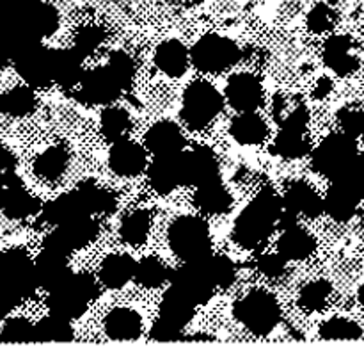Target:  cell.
<instances>
[{"instance_id":"45","label":"cell","mask_w":364,"mask_h":363,"mask_svg":"<svg viewBox=\"0 0 364 363\" xmlns=\"http://www.w3.org/2000/svg\"><path fill=\"white\" fill-rule=\"evenodd\" d=\"M331 294V285L327 281L318 280L308 283L301 292V305L306 310H320L326 305L327 298Z\"/></svg>"},{"instance_id":"30","label":"cell","mask_w":364,"mask_h":363,"mask_svg":"<svg viewBox=\"0 0 364 363\" xmlns=\"http://www.w3.org/2000/svg\"><path fill=\"white\" fill-rule=\"evenodd\" d=\"M134 258L128 255H110L100 269V280L110 288L123 287L135 276Z\"/></svg>"},{"instance_id":"6","label":"cell","mask_w":364,"mask_h":363,"mask_svg":"<svg viewBox=\"0 0 364 363\" xmlns=\"http://www.w3.org/2000/svg\"><path fill=\"white\" fill-rule=\"evenodd\" d=\"M237 317L252 333L267 335L279 322V305L269 292H252L237 305Z\"/></svg>"},{"instance_id":"12","label":"cell","mask_w":364,"mask_h":363,"mask_svg":"<svg viewBox=\"0 0 364 363\" xmlns=\"http://www.w3.org/2000/svg\"><path fill=\"white\" fill-rule=\"evenodd\" d=\"M173 287H176L187 298H191L196 305H199V302L208 301L213 288H215V283L210 278L205 262L201 258L194 260V262H187L183 267L174 270Z\"/></svg>"},{"instance_id":"50","label":"cell","mask_w":364,"mask_h":363,"mask_svg":"<svg viewBox=\"0 0 364 363\" xmlns=\"http://www.w3.org/2000/svg\"><path fill=\"white\" fill-rule=\"evenodd\" d=\"M284 262H287V258L281 253H277V255H267L259 260V269L267 276H279L284 270Z\"/></svg>"},{"instance_id":"61","label":"cell","mask_w":364,"mask_h":363,"mask_svg":"<svg viewBox=\"0 0 364 363\" xmlns=\"http://www.w3.org/2000/svg\"><path fill=\"white\" fill-rule=\"evenodd\" d=\"M173 2H185V0H173Z\"/></svg>"},{"instance_id":"19","label":"cell","mask_w":364,"mask_h":363,"mask_svg":"<svg viewBox=\"0 0 364 363\" xmlns=\"http://www.w3.org/2000/svg\"><path fill=\"white\" fill-rule=\"evenodd\" d=\"M185 141L180 127L173 121H159L146 134V146L155 157L180 153Z\"/></svg>"},{"instance_id":"47","label":"cell","mask_w":364,"mask_h":363,"mask_svg":"<svg viewBox=\"0 0 364 363\" xmlns=\"http://www.w3.org/2000/svg\"><path fill=\"white\" fill-rule=\"evenodd\" d=\"M336 14L327 4H316L308 14V25L313 32H327L334 27Z\"/></svg>"},{"instance_id":"40","label":"cell","mask_w":364,"mask_h":363,"mask_svg":"<svg viewBox=\"0 0 364 363\" xmlns=\"http://www.w3.org/2000/svg\"><path fill=\"white\" fill-rule=\"evenodd\" d=\"M135 280L142 285V287H159L167 280V269L160 260L148 256L142 258L141 262L135 263Z\"/></svg>"},{"instance_id":"7","label":"cell","mask_w":364,"mask_h":363,"mask_svg":"<svg viewBox=\"0 0 364 363\" xmlns=\"http://www.w3.org/2000/svg\"><path fill=\"white\" fill-rule=\"evenodd\" d=\"M240 50L231 39L210 34L199 39L192 48V63L206 73H219L237 63Z\"/></svg>"},{"instance_id":"58","label":"cell","mask_w":364,"mask_h":363,"mask_svg":"<svg viewBox=\"0 0 364 363\" xmlns=\"http://www.w3.org/2000/svg\"><path fill=\"white\" fill-rule=\"evenodd\" d=\"M2 258H4V253H0V276H2Z\"/></svg>"},{"instance_id":"38","label":"cell","mask_w":364,"mask_h":363,"mask_svg":"<svg viewBox=\"0 0 364 363\" xmlns=\"http://www.w3.org/2000/svg\"><path fill=\"white\" fill-rule=\"evenodd\" d=\"M149 231V214L146 210H135L121 223L119 233L128 244H141Z\"/></svg>"},{"instance_id":"55","label":"cell","mask_w":364,"mask_h":363,"mask_svg":"<svg viewBox=\"0 0 364 363\" xmlns=\"http://www.w3.org/2000/svg\"><path fill=\"white\" fill-rule=\"evenodd\" d=\"M329 91H331L329 78H322V80L318 82V89H316V95L323 96V95H327V93H329Z\"/></svg>"},{"instance_id":"9","label":"cell","mask_w":364,"mask_h":363,"mask_svg":"<svg viewBox=\"0 0 364 363\" xmlns=\"http://www.w3.org/2000/svg\"><path fill=\"white\" fill-rule=\"evenodd\" d=\"M96 231H98V226H96L95 219H91V216L78 217V219L70 221V223L59 224L52 233L46 235L45 242H43V249L68 256V253L84 248L87 242H91L95 238Z\"/></svg>"},{"instance_id":"56","label":"cell","mask_w":364,"mask_h":363,"mask_svg":"<svg viewBox=\"0 0 364 363\" xmlns=\"http://www.w3.org/2000/svg\"><path fill=\"white\" fill-rule=\"evenodd\" d=\"M358 299H359V302H361V305L364 306V283L361 285V287H359V292H358Z\"/></svg>"},{"instance_id":"44","label":"cell","mask_w":364,"mask_h":363,"mask_svg":"<svg viewBox=\"0 0 364 363\" xmlns=\"http://www.w3.org/2000/svg\"><path fill=\"white\" fill-rule=\"evenodd\" d=\"M0 342H11V344L34 342V324L28 322L27 319L7 320L0 333Z\"/></svg>"},{"instance_id":"22","label":"cell","mask_w":364,"mask_h":363,"mask_svg":"<svg viewBox=\"0 0 364 363\" xmlns=\"http://www.w3.org/2000/svg\"><path fill=\"white\" fill-rule=\"evenodd\" d=\"M284 206L295 216L318 217L323 212V199L311 185L297 182L284 194Z\"/></svg>"},{"instance_id":"26","label":"cell","mask_w":364,"mask_h":363,"mask_svg":"<svg viewBox=\"0 0 364 363\" xmlns=\"http://www.w3.org/2000/svg\"><path fill=\"white\" fill-rule=\"evenodd\" d=\"M155 63L159 70L169 77H180L187 70L188 52L178 39H167L156 48Z\"/></svg>"},{"instance_id":"8","label":"cell","mask_w":364,"mask_h":363,"mask_svg":"<svg viewBox=\"0 0 364 363\" xmlns=\"http://www.w3.org/2000/svg\"><path fill=\"white\" fill-rule=\"evenodd\" d=\"M0 283L7 285L21 299L34 294L36 287H39L38 278H36L34 262H32L25 249L13 248L4 253Z\"/></svg>"},{"instance_id":"57","label":"cell","mask_w":364,"mask_h":363,"mask_svg":"<svg viewBox=\"0 0 364 363\" xmlns=\"http://www.w3.org/2000/svg\"><path fill=\"white\" fill-rule=\"evenodd\" d=\"M4 11H6V7H4V0H0V23H2L4 20Z\"/></svg>"},{"instance_id":"33","label":"cell","mask_w":364,"mask_h":363,"mask_svg":"<svg viewBox=\"0 0 364 363\" xmlns=\"http://www.w3.org/2000/svg\"><path fill=\"white\" fill-rule=\"evenodd\" d=\"M73 338L70 320L52 313L34 326V342H68Z\"/></svg>"},{"instance_id":"42","label":"cell","mask_w":364,"mask_h":363,"mask_svg":"<svg viewBox=\"0 0 364 363\" xmlns=\"http://www.w3.org/2000/svg\"><path fill=\"white\" fill-rule=\"evenodd\" d=\"M205 262L206 270H208L210 278L213 280L215 287H228L230 283H233L235 280V265L230 258L226 256H205L203 258Z\"/></svg>"},{"instance_id":"46","label":"cell","mask_w":364,"mask_h":363,"mask_svg":"<svg viewBox=\"0 0 364 363\" xmlns=\"http://www.w3.org/2000/svg\"><path fill=\"white\" fill-rule=\"evenodd\" d=\"M105 39V34L100 27L96 25H89V27H84L75 38V46L73 48L80 53L82 57L87 56V53H92Z\"/></svg>"},{"instance_id":"15","label":"cell","mask_w":364,"mask_h":363,"mask_svg":"<svg viewBox=\"0 0 364 363\" xmlns=\"http://www.w3.org/2000/svg\"><path fill=\"white\" fill-rule=\"evenodd\" d=\"M262 84L258 78L251 73H238L233 75L228 82L226 98L233 109L238 112L245 110H255L262 102Z\"/></svg>"},{"instance_id":"10","label":"cell","mask_w":364,"mask_h":363,"mask_svg":"<svg viewBox=\"0 0 364 363\" xmlns=\"http://www.w3.org/2000/svg\"><path fill=\"white\" fill-rule=\"evenodd\" d=\"M41 209L38 199L28 194L21 185L14 169L4 173V182L0 185V210L11 219H25Z\"/></svg>"},{"instance_id":"35","label":"cell","mask_w":364,"mask_h":363,"mask_svg":"<svg viewBox=\"0 0 364 363\" xmlns=\"http://www.w3.org/2000/svg\"><path fill=\"white\" fill-rule=\"evenodd\" d=\"M77 191L89 214H109L116 206V199H114L112 192L105 191L98 185L85 184L80 185Z\"/></svg>"},{"instance_id":"60","label":"cell","mask_w":364,"mask_h":363,"mask_svg":"<svg viewBox=\"0 0 364 363\" xmlns=\"http://www.w3.org/2000/svg\"><path fill=\"white\" fill-rule=\"evenodd\" d=\"M16 2H34V0H16Z\"/></svg>"},{"instance_id":"20","label":"cell","mask_w":364,"mask_h":363,"mask_svg":"<svg viewBox=\"0 0 364 363\" xmlns=\"http://www.w3.org/2000/svg\"><path fill=\"white\" fill-rule=\"evenodd\" d=\"M41 214L46 223L55 224V226L70 223V221L78 219V217L91 216L87 209H85L78 191L68 192V194H63L57 199H53V201L46 203L41 209Z\"/></svg>"},{"instance_id":"24","label":"cell","mask_w":364,"mask_h":363,"mask_svg":"<svg viewBox=\"0 0 364 363\" xmlns=\"http://www.w3.org/2000/svg\"><path fill=\"white\" fill-rule=\"evenodd\" d=\"M105 331L114 340H135L142 333V319L135 310L116 308L105 319Z\"/></svg>"},{"instance_id":"25","label":"cell","mask_w":364,"mask_h":363,"mask_svg":"<svg viewBox=\"0 0 364 363\" xmlns=\"http://www.w3.org/2000/svg\"><path fill=\"white\" fill-rule=\"evenodd\" d=\"M315 249V241L304 228L291 224L284 228V233L281 235L277 251L287 260H304Z\"/></svg>"},{"instance_id":"39","label":"cell","mask_w":364,"mask_h":363,"mask_svg":"<svg viewBox=\"0 0 364 363\" xmlns=\"http://www.w3.org/2000/svg\"><path fill=\"white\" fill-rule=\"evenodd\" d=\"M130 128V116L119 107H110L102 114V134L109 141H119L124 139V134Z\"/></svg>"},{"instance_id":"59","label":"cell","mask_w":364,"mask_h":363,"mask_svg":"<svg viewBox=\"0 0 364 363\" xmlns=\"http://www.w3.org/2000/svg\"><path fill=\"white\" fill-rule=\"evenodd\" d=\"M4 173H6V171H4ZM4 173H0V185H2V182H4Z\"/></svg>"},{"instance_id":"1","label":"cell","mask_w":364,"mask_h":363,"mask_svg":"<svg viewBox=\"0 0 364 363\" xmlns=\"http://www.w3.org/2000/svg\"><path fill=\"white\" fill-rule=\"evenodd\" d=\"M281 217V199L272 189H263L255 201L238 216L235 223V241L244 248H256L272 231Z\"/></svg>"},{"instance_id":"3","label":"cell","mask_w":364,"mask_h":363,"mask_svg":"<svg viewBox=\"0 0 364 363\" xmlns=\"http://www.w3.org/2000/svg\"><path fill=\"white\" fill-rule=\"evenodd\" d=\"M169 244L185 262H194L210 255L208 226L198 217H181L169 230Z\"/></svg>"},{"instance_id":"5","label":"cell","mask_w":364,"mask_h":363,"mask_svg":"<svg viewBox=\"0 0 364 363\" xmlns=\"http://www.w3.org/2000/svg\"><path fill=\"white\" fill-rule=\"evenodd\" d=\"M358 157L354 137L347 134H333L323 139L313 153V166L323 177L334 178Z\"/></svg>"},{"instance_id":"14","label":"cell","mask_w":364,"mask_h":363,"mask_svg":"<svg viewBox=\"0 0 364 363\" xmlns=\"http://www.w3.org/2000/svg\"><path fill=\"white\" fill-rule=\"evenodd\" d=\"M121 91H123V88L117 84V80L107 70V66H103L84 73L78 96H80L82 102L91 103V105H105V103L116 100Z\"/></svg>"},{"instance_id":"13","label":"cell","mask_w":364,"mask_h":363,"mask_svg":"<svg viewBox=\"0 0 364 363\" xmlns=\"http://www.w3.org/2000/svg\"><path fill=\"white\" fill-rule=\"evenodd\" d=\"M181 180L187 185H203L219 180V164L208 148H194L180 153Z\"/></svg>"},{"instance_id":"27","label":"cell","mask_w":364,"mask_h":363,"mask_svg":"<svg viewBox=\"0 0 364 363\" xmlns=\"http://www.w3.org/2000/svg\"><path fill=\"white\" fill-rule=\"evenodd\" d=\"M194 308L196 302L191 298H187L176 287H171L164 295L162 305H160V317L183 327L194 315Z\"/></svg>"},{"instance_id":"16","label":"cell","mask_w":364,"mask_h":363,"mask_svg":"<svg viewBox=\"0 0 364 363\" xmlns=\"http://www.w3.org/2000/svg\"><path fill=\"white\" fill-rule=\"evenodd\" d=\"M34 270L38 285L46 290H53L73 274L68 267L66 255L48 251V249H43L41 255L34 260Z\"/></svg>"},{"instance_id":"23","label":"cell","mask_w":364,"mask_h":363,"mask_svg":"<svg viewBox=\"0 0 364 363\" xmlns=\"http://www.w3.org/2000/svg\"><path fill=\"white\" fill-rule=\"evenodd\" d=\"M82 77V56L77 50H53V82L63 88H73L80 84Z\"/></svg>"},{"instance_id":"34","label":"cell","mask_w":364,"mask_h":363,"mask_svg":"<svg viewBox=\"0 0 364 363\" xmlns=\"http://www.w3.org/2000/svg\"><path fill=\"white\" fill-rule=\"evenodd\" d=\"M66 166L68 152L60 146H53V148H48L36 159L34 171L38 177L45 178V180H55L66 171Z\"/></svg>"},{"instance_id":"52","label":"cell","mask_w":364,"mask_h":363,"mask_svg":"<svg viewBox=\"0 0 364 363\" xmlns=\"http://www.w3.org/2000/svg\"><path fill=\"white\" fill-rule=\"evenodd\" d=\"M20 301L21 298L16 292L11 290L7 285L0 283V319H4V317H6Z\"/></svg>"},{"instance_id":"51","label":"cell","mask_w":364,"mask_h":363,"mask_svg":"<svg viewBox=\"0 0 364 363\" xmlns=\"http://www.w3.org/2000/svg\"><path fill=\"white\" fill-rule=\"evenodd\" d=\"M281 125H283V128H294V130L304 132L306 127H308V112L304 110V107H295L294 110L287 114Z\"/></svg>"},{"instance_id":"43","label":"cell","mask_w":364,"mask_h":363,"mask_svg":"<svg viewBox=\"0 0 364 363\" xmlns=\"http://www.w3.org/2000/svg\"><path fill=\"white\" fill-rule=\"evenodd\" d=\"M107 70L112 73V77L116 78L117 84L121 88H128L132 84V78L135 75V64L132 60L130 56H127L124 52H114L109 57V63H107Z\"/></svg>"},{"instance_id":"41","label":"cell","mask_w":364,"mask_h":363,"mask_svg":"<svg viewBox=\"0 0 364 363\" xmlns=\"http://www.w3.org/2000/svg\"><path fill=\"white\" fill-rule=\"evenodd\" d=\"M333 182L343 185L345 189L358 196L359 199L364 198V157L358 155Z\"/></svg>"},{"instance_id":"49","label":"cell","mask_w":364,"mask_h":363,"mask_svg":"<svg viewBox=\"0 0 364 363\" xmlns=\"http://www.w3.org/2000/svg\"><path fill=\"white\" fill-rule=\"evenodd\" d=\"M181 330H183V327L176 326V324L169 322V320H166L160 317V319L155 322V326H153L151 338H155V340H159V342L178 340L181 335Z\"/></svg>"},{"instance_id":"29","label":"cell","mask_w":364,"mask_h":363,"mask_svg":"<svg viewBox=\"0 0 364 363\" xmlns=\"http://www.w3.org/2000/svg\"><path fill=\"white\" fill-rule=\"evenodd\" d=\"M230 130L240 144H258L265 139L267 125L255 110H245L231 121Z\"/></svg>"},{"instance_id":"31","label":"cell","mask_w":364,"mask_h":363,"mask_svg":"<svg viewBox=\"0 0 364 363\" xmlns=\"http://www.w3.org/2000/svg\"><path fill=\"white\" fill-rule=\"evenodd\" d=\"M196 203H198L199 209L208 214H224L230 210L231 196L219 180H213L199 185Z\"/></svg>"},{"instance_id":"32","label":"cell","mask_w":364,"mask_h":363,"mask_svg":"<svg viewBox=\"0 0 364 363\" xmlns=\"http://www.w3.org/2000/svg\"><path fill=\"white\" fill-rule=\"evenodd\" d=\"M36 95L27 85H16L0 95V112L9 116H27L34 110Z\"/></svg>"},{"instance_id":"37","label":"cell","mask_w":364,"mask_h":363,"mask_svg":"<svg viewBox=\"0 0 364 363\" xmlns=\"http://www.w3.org/2000/svg\"><path fill=\"white\" fill-rule=\"evenodd\" d=\"M306 148L308 144H306L304 132L294 130V128H281L279 135L274 142L276 153H279L284 159H297V157L304 155Z\"/></svg>"},{"instance_id":"21","label":"cell","mask_w":364,"mask_h":363,"mask_svg":"<svg viewBox=\"0 0 364 363\" xmlns=\"http://www.w3.org/2000/svg\"><path fill=\"white\" fill-rule=\"evenodd\" d=\"M323 60L338 75H348L358 70L359 60L354 53V45L347 36H333L323 46Z\"/></svg>"},{"instance_id":"36","label":"cell","mask_w":364,"mask_h":363,"mask_svg":"<svg viewBox=\"0 0 364 363\" xmlns=\"http://www.w3.org/2000/svg\"><path fill=\"white\" fill-rule=\"evenodd\" d=\"M320 337L327 340H355L363 337V330L358 322L345 317H334L320 327Z\"/></svg>"},{"instance_id":"2","label":"cell","mask_w":364,"mask_h":363,"mask_svg":"<svg viewBox=\"0 0 364 363\" xmlns=\"http://www.w3.org/2000/svg\"><path fill=\"white\" fill-rule=\"evenodd\" d=\"M95 295L96 283L89 274H71L64 283L50 290L48 308L52 313L68 320L77 319Z\"/></svg>"},{"instance_id":"54","label":"cell","mask_w":364,"mask_h":363,"mask_svg":"<svg viewBox=\"0 0 364 363\" xmlns=\"http://www.w3.org/2000/svg\"><path fill=\"white\" fill-rule=\"evenodd\" d=\"M11 60V56L9 52H7L6 45H4L2 41H0V70H4V68L7 66V63Z\"/></svg>"},{"instance_id":"11","label":"cell","mask_w":364,"mask_h":363,"mask_svg":"<svg viewBox=\"0 0 364 363\" xmlns=\"http://www.w3.org/2000/svg\"><path fill=\"white\" fill-rule=\"evenodd\" d=\"M20 77L34 88H45L53 82V50L39 45L32 46L27 52L14 59Z\"/></svg>"},{"instance_id":"48","label":"cell","mask_w":364,"mask_h":363,"mask_svg":"<svg viewBox=\"0 0 364 363\" xmlns=\"http://www.w3.org/2000/svg\"><path fill=\"white\" fill-rule=\"evenodd\" d=\"M340 123L343 128V134L350 137H358L364 134V110L361 109H345L340 114Z\"/></svg>"},{"instance_id":"28","label":"cell","mask_w":364,"mask_h":363,"mask_svg":"<svg viewBox=\"0 0 364 363\" xmlns=\"http://www.w3.org/2000/svg\"><path fill=\"white\" fill-rule=\"evenodd\" d=\"M361 199L352 194L343 185L333 182V187L326 194L323 199V212L329 214L334 221H348L355 214Z\"/></svg>"},{"instance_id":"4","label":"cell","mask_w":364,"mask_h":363,"mask_svg":"<svg viewBox=\"0 0 364 363\" xmlns=\"http://www.w3.org/2000/svg\"><path fill=\"white\" fill-rule=\"evenodd\" d=\"M223 109V96L210 82H192L183 96L181 116L191 128H203Z\"/></svg>"},{"instance_id":"17","label":"cell","mask_w":364,"mask_h":363,"mask_svg":"<svg viewBox=\"0 0 364 363\" xmlns=\"http://www.w3.org/2000/svg\"><path fill=\"white\" fill-rule=\"evenodd\" d=\"M109 164L114 173L121 177H135L146 166V152L128 139H119L114 142L109 155Z\"/></svg>"},{"instance_id":"18","label":"cell","mask_w":364,"mask_h":363,"mask_svg":"<svg viewBox=\"0 0 364 363\" xmlns=\"http://www.w3.org/2000/svg\"><path fill=\"white\" fill-rule=\"evenodd\" d=\"M180 153L155 157V160H153L148 169L149 184L153 185L155 191L166 194V192H171L174 187L183 184V180H181Z\"/></svg>"},{"instance_id":"53","label":"cell","mask_w":364,"mask_h":363,"mask_svg":"<svg viewBox=\"0 0 364 363\" xmlns=\"http://www.w3.org/2000/svg\"><path fill=\"white\" fill-rule=\"evenodd\" d=\"M11 169H14V157L11 155L9 149H6V146L0 144V173Z\"/></svg>"}]
</instances>
